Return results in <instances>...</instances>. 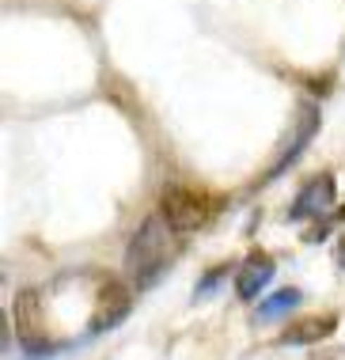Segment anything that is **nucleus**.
I'll return each mask as SVG.
<instances>
[{"label": "nucleus", "instance_id": "obj_1", "mask_svg": "<svg viewBox=\"0 0 345 360\" xmlns=\"http://www.w3.org/2000/svg\"><path fill=\"white\" fill-rule=\"evenodd\" d=\"M171 236L175 231L167 228L160 217H148L141 228H137V236L130 239V250H125V269H130V277L137 281V288H152L163 269L171 266V258H175Z\"/></svg>", "mask_w": 345, "mask_h": 360}, {"label": "nucleus", "instance_id": "obj_2", "mask_svg": "<svg viewBox=\"0 0 345 360\" xmlns=\"http://www.w3.org/2000/svg\"><path fill=\"white\" fill-rule=\"evenodd\" d=\"M209 212H213L209 198L190 190V186H171L163 193V201H160V217H163V224L175 231V236H194L197 228H205Z\"/></svg>", "mask_w": 345, "mask_h": 360}, {"label": "nucleus", "instance_id": "obj_3", "mask_svg": "<svg viewBox=\"0 0 345 360\" xmlns=\"http://www.w3.org/2000/svg\"><path fill=\"white\" fill-rule=\"evenodd\" d=\"M130 311H133V292L125 288L122 281L106 277L103 288L95 292V307H92V319H87V330H92V334H106V330H114Z\"/></svg>", "mask_w": 345, "mask_h": 360}, {"label": "nucleus", "instance_id": "obj_4", "mask_svg": "<svg viewBox=\"0 0 345 360\" xmlns=\"http://www.w3.org/2000/svg\"><path fill=\"white\" fill-rule=\"evenodd\" d=\"M330 205H338V182L334 174H315V179L296 193L292 209H289V220H322L330 212Z\"/></svg>", "mask_w": 345, "mask_h": 360}, {"label": "nucleus", "instance_id": "obj_5", "mask_svg": "<svg viewBox=\"0 0 345 360\" xmlns=\"http://www.w3.org/2000/svg\"><path fill=\"white\" fill-rule=\"evenodd\" d=\"M315 133H319V110H315V106H303V110H300V122H296L292 137H289V144H284V152H281V160L273 163L270 171H265V179H262V182L277 179V174H281L284 167H289V163L296 160V155H300V152L311 144V137H315Z\"/></svg>", "mask_w": 345, "mask_h": 360}, {"label": "nucleus", "instance_id": "obj_6", "mask_svg": "<svg viewBox=\"0 0 345 360\" xmlns=\"http://www.w3.org/2000/svg\"><path fill=\"white\" fill-rule=\"evenodd\" d=\"M273 258H265V255H251L239 266V274H235V292H239V300H246V304H251V300H258L262 296V288L270 285L273 281Z\"/></svg>", "mask_w": 345, "mask_h": 360}, {"label": "nucleus", "instance_id": "obj_7", "mask_svg": "<svg viewBox=\"0 0 345 360\" xmlns=\"http://www.w3.org/2000/svg\"><path fill=\"white\" fill-rule=\"evenodd\" d=\"M334 326H338V319H334V315L303 319V323H296V326L284 330V334H281V345H315V342H322V338H330Z\"/></svg>", "mask_w": 345, "mask_h": 360}, {"label": "nucleus", "instance_id": "obj_8", "mask_svg": "<svg viewBox=\"0 0 345 360\" xmlns=\"http://www.w3.org/2000/svg\"><path fill=\"white\" fill-rule=\"evenodd\" d=\"M300 300H303L300 288H281V292H273L270 300H262L254 315H258L262 323H265V319H277V315H289L292 307H300Z\"/></svg>", "mask_w": 345, "mask_h": 360}, {"label": "nucleus", "instance_id": "obj_9", "mask_svg": "<svg viewBox=\"0 0 345 360\" xmlns=\"http://www.w3.org/2000/svg\"><path fill=\"white\" fill-rule=\"evenodd\" d=\"M224 277H228V266H213L209 274L197 281V300H209V296H213V288H220V285H224Z\"/></svg>", "mask_w": 345, "mask_h": 360}, {"label": "nucleus", "instance_id": "obj_10", "mask_svg": "<svg viewBox=\"0 0 345 360\" xmlns=\"http://www.w3.org/2000/svg\"><path fill=\"white\" fill-rule=\"evenodd\" d=\"M338 266H345V239H341V247H338Z\"/></svg>", "mask_w": 345, "mask_h": 360}]
</instances>
